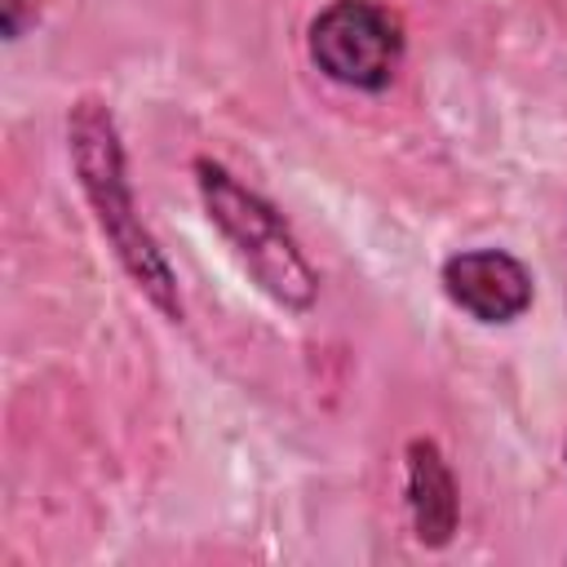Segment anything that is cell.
I'll list each match as a JSON object with an SVG mask.
<instances>
[{
    "mask_svg": "<svg viewBox=\"0 0 567 567\" xmlns=\"http://www.w3.org/2000/svg\"><path fill=\"white\" fill-rule=\"evenodd\" d=\"M66 155L75 168V182L115 252V261L124 266V275L133 279V288L164 315V319H182V288L177 275L164 257V248L155 244V235L146 230L137 199H133V182H128V164H124V142L115 128V115L102 97H80L66 111Z\"/></svg>",
    "mask_w": 567,
    "mask_h": 567,
    "instance_id": "cell-1",
    "label": "cell"
},
{
    "mask_svg": "<svg viewBox=\"0 0 567 567\" xmlns=\"http://www.w3.org/2000/svg\"><path fill=\"white\" fill-rule=\"evenodd\" d=\"M195 186H199L208 221L230 244L248 279L284 310H310L319 297V270L301 252L284 213L208 155L195 159Z\"/></svg>",
    "mask_w": 567,
    "mask_h": 567,
    "instance_id": "cell-2",
    "label": "cell"
},
{
    "mask_svg": "<svg viewBox=\"0 0 567 567\" xmlns=\"http://www.w3.org/2000/svg\"><path fill=\"white\" fill-rule=\"evenodd\" d=\"M310 58L328 80L381 93L403 62V22L381 0H332L310 22Z\"/></svg>",
    "mask_w": 567,
    "mask_h": 567,
    "instance_id": "cell-3",
    "label": "cell"
},
{
    "mask_svg": "<svg viewBox=\"0 0 567 567\" xmlns=\"http://www.w3.org/2000/svg\"><path fill=\"white\" fill-rule=\"evenodd\" d=\"M443 292L478 323H514L532 306V270L505 248H470L443 261Z\"/></svg>",
    "mask_w": 567,
    "mask_h": 567,
    "instance_id": "cell-4",
    "label": "cell"
},
{
    "mask_svg": "<svg viewBox=\"0 0 567 567\" xmlns=\"http://www.w3.org/2000/svg\"><path fill=\"white\" fill-rule=\"evenodd\" d=\"M408 514H412V532L421 545L439 549L452 540L456 518H461V496H456V478L439 452L434 439H412L408 443Z\"/></svg>",
    "mask_w": 567,
    "mask_h": 567,
    "instance_id": "cell-5",
    "label": "cell"
},
{
    "mask_svg": "<svg viewBox=\"0 0 567 567\" xmlns=\"http://www.w3.org/2000/svg\"><path fill=\"white\" fill-rule=\"evenodd\" d=\"M35 0H0V13H4V40H18L27 31V22H35Z\"/></svg>",
    "mask_w": 567,
    "mask_h": 567,
    "instance_id": "cell-6",
    "label": "cell"
}]
</instances>
